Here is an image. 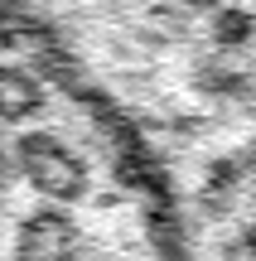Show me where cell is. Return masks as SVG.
<instances>
[{"label":"cell","instance_id":"obj_1","mask_svg":"<svg viewBox=\"0 0 256 261\" xmlns=\"http://www.w3.org/2000/svg\"><path fill=\"white\" fill-rule=\"evenodd\" d=\"M15 160L24 169V179L48 198V203H77L87 198V165L68 140H58L53 130H29L19 136Z\"/></svg>","mask_w":256,"mask_h":261},{"label":"cell","instance_id":"obj_2","mask_svg":"<svg viewBox=\"0 0 256 261\" xmlns=\"http://www.w3.org/2000/svg\"><path fill=\"white\" fill-rule=\"evenodd\" d=\"M82 252V227L63 203H44L19 223L10 261H77Z\"/></svg>","mask_w":256,"mask_h":261},{"label":"cell","instance_id":"obj_3","mask_svg":"<svg viewBox=\"0 0 256 261\" xmlns=\"http://www.w3.org/2000/svg\"><path fill=\"white\" fill-rule=\"evenodd\" d=\"M44 107V87L24 68H0V121H29Z\"/></svg>","mask_w":256,"mask_h":261},{"label":"cell","instance_id":"obj_4","mask_svg":"<svg viewBox=\"0 0 256 261\" xmlns=\"http://www.w3.org/2000/svg\"><path fill=\"white\" fill-rule=\"evenodd\" d=\"M242 247H247V256H256V223L247 227V237H242Z\"/></svg>","mask_w":256,"mask_h":261},{"label":"cell","instance_id":"obj_5","mask_svg":"<svg viewBox=\"0 0 256 261\" xmlns=\"http://www.w3.org/2000/svg\"><path fill=\"white\" fill-rule=\"evenodd\" d=\"M0 203H5V160H0Z\"/></svg>","mask_w":256,"mask_h":261}]
</instances>
